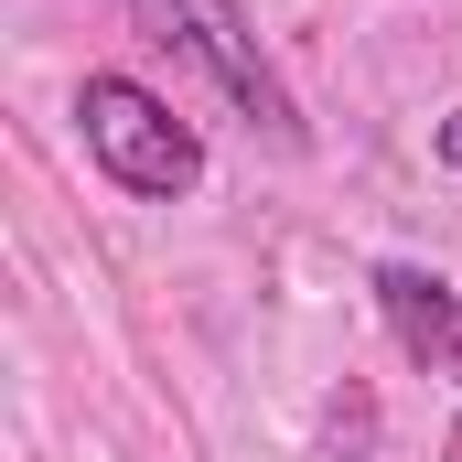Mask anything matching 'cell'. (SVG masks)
I'll list each match as a JSON object with an SVG mask.
<instances>
[{
	"label": "cell",
	"mask_w": 462,
	"mask_h": 462,
	"mask_svg": "<svg viewBox=\"0 0 462 462\" xmlns=\"http://www.w3.org/2000/svg\"><path fill=\"white\" fill-rule=\"evenodd\" d=\"M76 140H87V162L108 172L129 205H183V194L205 183L194 118H172L140 76H87V87H76Z\"/></svg>",
	"instance_id": "cell-1"
},
{
	"label": "cell",
	"mask_w": 462,
	"mask_h": 462,
	"mask_svg": "<svg viewBox=\"0 0 462 462\" xmlns=\"http://www.w3.org/2000/svg\"><path fill=\"white\" fill-rule=\"evenodd\" d=\"M151 43H172L236 118H258L280 151H301V108H291V87H280V65L258 54V22L236 11V0H118Z\"/></svg>",
	"instance_id": "cell-2"
},
{
	"label": "cell",
	"mask_w": 462,
	"mask_h": 462,
	"mask_svg": "<svg viewBox=\"0 0 462 462\" xmlns=\"http://www.w3.org/2000/svg\"><path fill=\"white\" fill-rule=\"evenodd\" d=\"M430 151H441V172H452V183H462V108L441 118V129H430Z\"/></svg>",
	"instance_id": "cell-4"
},
{
	"label": "cell",
	"mask_w": 462,
	"mask_h": 462,
	"mask_svg": "<svg viewBox=\"0 0 462 462\" xmlns=\"http://www.w3.org/2000/svg\"><path fill=\"white\" fill-rule=\"evenodd\" d=\"M365 291H376V312H387L398 355H409V365H441V376L462 387V301H452V291H441L430 269H409V258H387Z\"/></svg>",
	"instance_id": "cell-3"
}]
</instances>
